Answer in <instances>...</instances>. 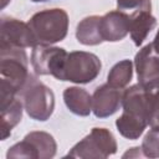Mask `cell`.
I'll use <instances>...</instances> for the list:
<instances>
[{
	"mask_svg": "<svg viewBox=\"0 0 159 159\" xmlns=\"http://www.w3.org/2000/svg\"><path fill=\"white\" fill-rule=\"evenodd\" d=\"M32 48L30 57L31 66L35 73L40 76L51 75L55 77L61 70L68 53L65 48L51 45H36Z\"/></svg>",
	"mask_w": 159,
	"mask_h": 159,
	"instance_id": "9",
	"label": "cell"
},
{
	"mask_svg": "<svg viewBox=\"0 0 159 159\" xmlns=\"http://www.w3.org/2000/svg\"><path fill=\"white\" fill-rule=\"evenodd\" d=\"M57 150L55 138L42 130H35L27 133L24 139L11 148L6 153V158H34V159H50L53 158Z\"/></svg>",
	"mask_w": 159,
	"mask_h": 159,
	"instance_id": "7",
	"label": "cell"
},
{
	"mask_svg": "<svg viewBox=\"0 0 159 159\" xmlns=\"http://www.w3.org/2000/svg\"><path fill=\"white\" fill-rule=\"evenodd\" d=\"M36 45V39L29 24L10 16L1 17L0 48H26Z\"/></svg>",
	"mask_w": 159,
	"mask_h": 159,
	"instance_id": "8",
	"label": "cell"
},
{
	"mask_svg": "<svg viewBox=\"0 0 159 159\" xmlns=\"http://www.w3.org/2000/svg\"><path fill=\"white\" fill-rule=\"evenodd\" d=\"M17 96L22 98L24 109L30 118L45 122L52 116L55 109V94L52 89L42 83L36 76L29 75Z\"/></svg>",
	"mask_w": 159,
	"mask_h": 159,
	"instance_id": "4",
	"label": "cell"
},
{
	"mask_svg": "<svg viewBox=\"0 0 159 159\" xmlns=\"http://www.w3.org/2000/svg\"><path fill=\"white\" fill-rule=\"evenodd\" d=\"M22 109H24V103L17 96L0 102L1 140H5L7 137H10L12 128L19 124V122L22 118Z\"/></svg>",
	"mask_w": 159,
	"mask_h": 159,
	"instance_id": "14",
	"label": "cell"
},
{
	"mask_svg": "<svg viewBox=\"0 0 159 159\" xmlns=\"http://www.w3.org/2000/svg\"><path fill=\"white\" fill-rule=\"evenodd\" d=\"M144 0H117L118 10H135Z\"/></svg>",
	"mask_w": 159,
	"mask_h": 159,
	"instance_id": "20",
	"label": "cell"
},
{
	"mask_svg": "<svg viewBox=\"0 0 159 159\" xmlns=\"http://www.w3.org/2000/svg\"><path fill=\"white\" fill-rule=\"evenodd\" d=\"M101 16L91 15L81 20L76 29V39L80 43L86 46H96L103 41L99 29Z\"/></svg>",
	"mask_w": 159,
	"mask_h": 159,
	"instance_id": "16",
	"label": "cell"
},
{
	"mask_svg": "<svg viewBox=\"0 0 159 159\" xmlns=\"http://www.w3.org/2000/svg\"><path fill=\"white\" fill-rule=\"evenodd\" d=\"M124 89L104 83L96 88L92 94V112L97 118L113 116L122 106Z\"/></svg>",
	"mask_w": 159,
	"mask_h": 159,
	"instance_id": "11",
	"label": "cell"
},
{
	"mask_svg": "<svg viewBox=\"0 0 159 159\" xmlns=\"http://www.w3.org/2000/svg\"><path fill=\"white\" fill-rule=\"evenodd\" d=\"M32 2H45V1H50V0H31Z\"/></svg>",
	"mask_w": 159,
	"mask_h": 159,
	"instance_id": "24",
	"label": "cell"
},
{
	"mask_svg": "<svg viewBox=\"0 0 159 159\" xmlns=\"http://www.w3.org/2000/svg\"><path fill=\"white\" fill-rule=\"evenodd\" d=\"M133 77V62L130 60H122L117 62L109 71L107 83L117 88H124Z\"/></svg>",
	"mask_w": 159,
	"mask_h": 159,
	"instance_id": "17",
	"label": "cell"
},
{
	"mask_svg": "<svg viewBox=\"0 0 159 159\" xmlns=\"http://www.w3.org/2000/svg\"><path fill=\"white\" fill-rule=\"evenodd\" d=\"M102 68L101 60L97 55L86 51H72L67 53L65 62L55 76L58 81H70L84 84L94 81Z\"/></svg>",
	"mask_w": 159,
	"mask_h": 159,
	"instance_id": "5",
	"label": "cell"
},
{
	"mask_svg": "<svg viewBox=\"0 0 159 159\" xmlns=\"http://www.w3.org/2000/svg\"><path fill=\"white\" fill-rule=\"evenodd\" d=\"M142 152L147 158H159V129L152 128L143 138Z\"/></svg>",
	"mask_w": 159,
	"mask_h": 159,
	"instance_id": "18",
	"label": "cell"
},
{
	"mask_svg": "<svg viewBox=\"0 0 159 159\" xmlns=\"http://www.w3.org/2000/svg\"><path fill=\"white\" fill-rule=\"evenodd\" d=\"M152 45H153L154 50L159 53V30H158V32H157V35H155V37H154V40H153V42H152Z\"/></svg>",
	"mask_w": 159,
	"mask_h": 159,
	"instance_id": "22",
	"label": "cell"
},
{
	"mask_svg": "<svg viewBox=\"0 0 159 159\" xmlns=\"http://www.w3.org/2000/svg\"><path fill=\"white\" fill-rule=\"evenodd\" d=\"M66 107L76 116L87 117L92 112V96L81 87H67L63 91Z\"/></svg>",
	"mask_w": 159,
	"mask_h": 159,
	"instance_id": "15",
	"label": "cell"
},
{
	"mask_svg": "<svg viewBox=\"0 0 159 159\" xmlns=\"http://www.w3.org/2000/svg\"><path fill=\"white\" fill-rule=\"evenodd\" d=\"M117 152V142L107 128H92L88 135L72 147L66 157L83 159H104Z\"/></svg>",
	"mask_w": 159,
	"mask_h": 159,
	"instance_id": "6",
	"label": "cell"
},
{
	"mask_svg": "<svg viewBox=\"0 0 159 159\" xmlns=\"http://www.w3.org/2000/svg\"><path fill=\"white\" fill-rule=\"evenodd\" d=\"M9 1H10V0H1V7L4 9V7L7 5V2H9Z\"/></svg>",
	"mask_w": 159,
	"mask_h": 159,
	"instance_id": "23",
	"label": "cell"
},
{
	"mask_svg": "<svg viewBox=\"0 0 159 159\" xmlns=\"http://www.w3.org/2000/svg\"><path fill=\"white\" fill-rule=\"evenodd\" d=\"M157 19L152 15V1L144 0L129 15V34L135 46H140L155 27Z\"/></svg>",
	"mask_w": 159,
	"mask_h": 159,
	"instance_id": "12",
	"label": "cell"
},
{
	"mask_svg": "<svg viewBox=\"0 0 159 159\" xmlns=\"http://www.w3.org/2000/svg\"><path fill=\"white\" fill-rule=\"evenodd\" d=\"M29 75L24 48H0V102L17 96Z\"/></svg>",
	"mask_w": 159,
	"mask_h": 159,
	"instance_id": "2",
	"label": "cell"
},
{
	"mask_svg": "<svg viewBox=\"0 0 159 159\" xmlns=\"http://www.w3.org/2000/svg\"><path fill=\"white\" fill-rule=\"evenodd\" d=\"M122 107L123 113L116 120V127L122 137L135 140L149 125L152 109L150 89L139 83L128 87L123 92Z\"/></svg>",
	"mask_w": 159,
	"mask_h": 159,
	"instance_id": "1",
	"label": "cell"
},
{
	"mask_svg": "<svg viewBox=\"0 0 159 159\" xmlns=\"http://www.w3.org/2000/svg\"><path fill=\"white\" fill-rule=\"evenodd\" d=\"M125 157H144L143 152H142V148L139 147H134V148H130V150H128L125 154H123V158Z\"/></svg>",
	"mask_w": 159,
	"mask_h": 159,
	"instance_id": "21",
	"label": "cell"
},
{
	"mask_svg": "<svg viewBox=\"0 0 159 159\" xmlns=\"http://www.w3.org/2000/svg\"><path fill=\"white\" fill-rule=\"evenodd\" d=\"M150 102H152V109H150L149 125L150 128L159 129V83L150 89Z\"/></svg>",
	"mask_w": 159,
	"mask_h": 159,
	"instance_id": "19",
	"label": "cell"
},
{
	"mask_svg": "<svg viewBox=\"0 0 159 159\" xmlns=\"http://www.w3.org/2000/svg\"><path fill=\"white\" fill-rule=\"evenodd\" d=\"M99 29L103 41H120L129 34V15L120 10L109 11L101 16Z\"/></svg>",
	"mask_w": 159,
	"mask_h": 159,
	"instance_id": "13",
	"label": "cell"
},
{
	"mask_svg": "<svg viewBox=\"0 0 159 159\" xmlns=\"http://www.w3.org/2000/svg\"><path fill=\"white\" fill-rule=\"evenodd\" d=\"M134 66L139 84L152 89L159 83V53L152 43L145 45L137 52Z\"/></svg>",
	"mask_w": 159,
	"mask_h": 159,
	"instance_id": "10",
	"label": "cell"
},
{
	"mask_svg": "<svg viewBox=\"0 0 159 159\" xmlns=\"http://www.w3.org/2000/svg\"><path fill=\"white\" fill-rule=\"evenodd\" d=\"M37 45H52L62 41L68 30V15L63 9H46L29 20Z\"/></svg>",
	"mask_w": 159,
	"mask_h": 159,
	"instance_id": "3",
	"label": "cell"
}]
</instances>
